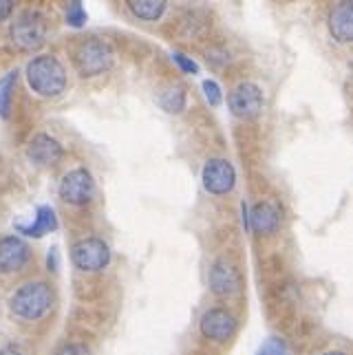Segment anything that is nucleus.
I'll use <instances>...</instances> for the list:
<instances>
[{
	"mask_svg": "<svg viewBox=\"0 0 353 355\" xmlns=\"http://www.w3.org/2000/svg\"><path fill=\"white\" fill-rule=\"evenodd\" d=\"M29 87L42 97H58L67 87V73L53 55H38L27 67Z\"/></svg>",
	"mask_w": 353,
	"mask_h": 355,
	"instance_id": "f257e3e1",
	"label": "nucleus"
},
{
	"mask_svg": "<svg viewBox=\"0 0 353 355\" xmlns=\"http://www.w3.org/2000/svg\"><path fill=\"white\" fill-rule=\"evenodd\" d=\"M9 307L22 320H40L53 307V291L46 283H27L11 296Z\"/></svg>",
	"mask_w": 353,
	"mask_h": 355,
	"instance_id": "f03ea898",
	"label": "nucleus"
},
{
	"mask_svg": "<svg viewBox=\"0 0 353 355\" xmlns=\"http://www.w3.org/2000/svg\"><path fill=\"white\" fill-rule=\"evenodd\" d=\"M73 62H76L80 76L93 78V76H100V73L111 69L113 51L106 42L91 38V40H84L76 49V53H73Z\"/></svg>",
	"mask_w": 353,
	"mask_h": 355,
	"instance_id": "7ed1b4c3",
	"label": "nucleus"
},
{
	"mask_svg": "<svg viewBox=\"0 0 353 355\" xmlns=\"http://www.w3.org/2000/svg\"><path fill=\"white\" fill-rule=\"evenodd\" d=\"M11 38L20 49H38L46 40V22L38 11H22L11 24Z\"/></svg>",
	"mask_w": 353,
	"mask_h": 355,
	"instance_id": "20e7f679",
	"label": "nucleus"
},
{
	"mask_svg": "<svg viewBox=\"0 0 353 355\" xmlns=\"http://www.w3.org/2000/svg\"><path fill=\"white\" fill-rule=\"evenodd\" d=\"M71 261L82 272H100L111 261V250L102 239H82L71 248Z\"/></svg>",
	"mask_w": 353,
	"mask_h": 355,
	"instance_id": "39448f33",
	"label": "nucleus"
},
{
	"mask_svg": "<svg viewBox=\"0 0 353 355\" xmlns=\"http://www.w3.org/2000/svg\"><path fill=\"white\" fill-rule=\"evenodd\" d=\"M95 194V181L87 168H76L60 181V197L71 205H87Z\"/></svg>",
	"mask_w": 353,
	"mask_h": 355,
	"instance_id": "423d86ee",
	"label": "nucleus"
},
{
	"mask_svg": "<svg viewBox=\"0 0 353 355\" xmlns=\"http://www.w3.org/2000/svg\"><path fill=\"white\" fill-rule=\"evenodd\" d=\"M227 106L234 117L239 119H252L261 113L263 108V93L257 84L243 82L227 95Z\"/></svg>",
	"mask_w": 353,
	"mask_h": 355,
	"instance_id": "0eeeda50",
	"label": "nucleus"
},
{
	"mask_svg": "<svg viewBox=\"0 0 353 355\" xmlns=\"http://www.w3.org/2000/svg\"><path fill=\"white\" fill-rule=\"evenodd\" d=\"M203 188L210 194H227L236 183V170L227 159H210L203 166Z\"/></svg>",
	"mask_w": 353,
	"mask_h": 355,
	"instance_id": "6e6552de",
	"label": "nucleus"
},
{
	"mask_svg": "<svg viewBox=\"0 0 353 355\" xmlns=\"http://www.w3.org/2000/svg\"><path fill=\"white\" fill-rule=\"evenodd\" d=\"M201 334L203 338L214 340V342H225L234 336L236 331V320L232 313H227L221 307H212L203 313L201 318Z\"/></svg>",
	"mask_w": 353,
	"mask_h": 355,
	"instance_id": "1a4fd4ad",
	"label": "nucleus"
},
{
	"mask_svg": "<svg viewBox=\"0 0 353 355\" xmlns=\"http://www.w3.org/2000/svg\"><path fill=\"white\" fill-rule=\"evenodd\" d=\"M31 250L29 245L18 236L0 239V274H14L29 263Z\"/></svg>",
	"mask_w": 353,
	"mask_h": 355,
	"instance_id": "9d476101",
	"label": "nucleus"
},
{
	"mask_svg": "<svg viewBox=\"0 0 353 355\" xmlns=\"http://www.w3.org/2000/svg\"><path fill=\"white\" fill-rule=\"evenodd\" d=\"M210 287L221 298L236 296L241 291V276L227 261H216L210 269Z\"/></svg>",
	"mask_w": 353,
	"mask_h": 355,
	"instance_id": "9b49d317",
	"label": "nucleus"
},
{
	"mask_svg": "<svg viewBox=\"0 0 353 355\" xmlns=\"http://www.w3.org/2000/svg\"><path fill=\"white\" fill-rule=\"evenodd\" d=\"M27 157L35 166L40 168H46V166H55L60 159H62V146H60L51 135H35L29 144V150H27Z\"/></svg>",
	"mask_w": 353,
	"mask_h": 355,
	"instance_id": "f8f14e48",
	"label": "nucleus"
},
{
	"mask_svg": "<svg viewBox=\"0 0 353 355\" xmlns=\"http://www.w3.org/2000/svg\"><path fill=\"white\" fill-rule=\"evenodd\" d=\"M329 31L338 42H353V3H338L329 11Z\"/></svg>",
	"mask_w": 353,
	"mask_h": 355,
	"instance_id": "ddd939ff",
	"label": "nucleus"
},
{
	"mask_svg": "<svg viewBox=\"0 0 353 355\" xmlns=\"http://www.w3.org/2000/svg\"><path fill=\"white\" fill-rule=\"evenodd\" d=\"M278 221L281 216L272 203H259L252 207V212H248V223L259 234H274L278 230Z\"/></svg>",
	"mask_w": 353,
	"mask_h": 355,
	"instance_id": "4468645a",
	"label": "nucleus"
},
{
	"mask_svg": "<svg viewBox=\"0 0 353 355\" xmlns=\"http://www.w3.org/2000/svg\"><path fill=\"white\" fill-rule=\"evenodd\" d=\"M55 227H58V218H55L53 207H49V205H40L38 210H35V218L31 225L18 223V232H22V234H27V236H33V239H40V236L49 234V232H53Z\"/></svg>",
	"mask_w": 353,
	"mask_h": 355,
	"instance_id": "2eb2a0df",
	"label": "nucleus"
},
{
	"mask_svg": "<svg viewBox=\"0 0 353 355\" xmlns=\"http://www.w3.org/2000/svg\"><path fill=\"white\" fill-rule=\"evenodd\" d=\"M128 7L141 20H160L166 11L164 0H128Z\"/></svg>",
	"mask_w": 353,
	"mask_h": 355,
	"instance_id": "dca6fc26",
	"label": "nucleus"
},
{
	"mask_svg": "<svg viewBox=\"0 0 353 355\" xmlns=\"http://www.w3.org/2000/svg\"><path fill=\"white\" fill-rule=\"evenodd\" d=\"M16 84H18V73L11 71L0 80V117L7 119L11 111V100H14L16 93Z\"/></svg>",
	"mask_w": 353,
	"mask_h": 355,
	"instance_id": "f3484780",
	"label": "nucleus"
},
{
	"mask_svg": "<svg viewBox=\"0 0 353 355\" xmlns=\"http://www.w3.org/2000/svg\"><path fill=\"white\" fill-rule=\"evenodd\" d=\"M162 104H164V108L168 113H181V111H184V106H186V91L181 87H173L164 95Z\"/></svg>",
	"mask_w": 353,
	"mask_h": 355,
	"instance_id": "a211bd4d",
	"label": "nucleus"
},
{
	"mask_svg": "<svg viewBox=\"0 0 353 355\" xmlns=\"http://www.w3.org/2000/svg\"><path fill=\"white\" fill-rule=\"evenodd\" d=\"M87 20H89V16H87V11H84L82 3H69V7H67V24L69 27L80 29L87 24Z\"/></svg>",
	"mask_w": 353,
	"mask_h": 355,
	"instance_id": "6ab92c4d",
	"label": "nucleus"
},
{
	"mask_svg": "<svg viewBox=\"0 0 353 355\" xmlns=\"http://www.w3.org/2000/svg\"><path fill=\"white\" fill-rule=\"evenodd\" d=\"M203 93H205V100L210 102V106H218L223 100L221 89H218V84L214 80H205L203 82Z\"/></svg>",
	"mask_w": 353,
	"mask_h": 355,
	"instance_id": "aec40b11",
	"label": "nucleus"
},
{
	"mask_svg": "<svg viewBox=\"0 0 353 355\" xmlns=\"http://www.w3.org/2000/svg\"><path fill=\"white\" fill-rule=\"evenodd\" d=\"M173 60H175V64L184 71V73H199V64L194 62L192 58H188V55H184V53H179V51H175L173 53Z\"/></svg>",
	"mask_w": 353,
	"mask_h": 355,
	"instance_id": "412c9836",
	"label": "nucleus"
},
{
	"mask_svg": "<svg viewBox=\"0 0 353 355\" xmlns=\"http://www.w3.org/2000/svg\"><path fill=\"white\" fill-rule=\"evenodd\" d=\"M257 355H287V351H285V345L281 340H267L265 345L261 347V351L257 353Z\"/></svg>",
	"mask_w": 353,
	"mask_h": 355,
	"instance_id": "4be33fe9",
	"label": "nucleus"
},
{
	"mask_svg": "<svg viewBox=\"0 0 353 355\" xmlns=\"http://www.w3.org/2000/svg\"><path fill=\"white\" fill-rule=\"evenodd\" d=\"M55 355H91V351L84 345H76V342H73V345H64Z\"/></svg>",
	"mask_w": 353,
	"mask_h": 355,
	"instance_id": "5701e85b",
	"label": "nucleus"
},
{
	"mask_svg": "<svg viewBox=\"0 0 353 355\" xmlns=\"http://www.w3.org/2000/svg\"><path fill=\"white\" fill-rule=\"evenodd\" d=\"M11 11H14V3L11 0H0V22L7 20L11 16Z\"/></svg>",
	"mask_w": 353,
	"mask_h": 355,
	"instance_id": "b1692460",
	"label": "nucleus"
},
{
	"mask_svg": "<svg viewBox=\"0 0 353 355\" xmlns=\"http://www.w3.org/2000/svg\"><path fill=\"white\" fill-rule=\"evenodd\" d=\"M0 355H27L22 347H16V345H9V347H3L0 349Z\"/></svg>",
	"mask_w": 353,
	"mask_h": 355,
	"instance_id": "393cba45",
	"label": "nucleus"
},
{
	"mask_svg": "<svg viewBox=\"0 0 353 355\" xmlns=\"http://www.w3.org/2000/svg\"><path fill=\"white\" fill-rule=\"evenodd\" d=\"M325 355H347V353H343V351H329V353H325Z\"/></svg>",
	"mask_w": 353,
	"mask_h": 355,
	"instance_id": "a878e982",
	"label": "nucleus"
}]
</instances>
